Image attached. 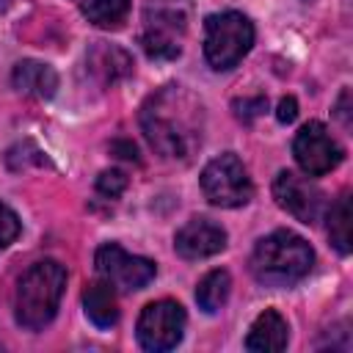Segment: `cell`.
<instances>
[{
	"instance_id": "cell-1",
	"label": "cell",
	"mask_w": 353,
	"mask_h": 353,
	"mask_svg": "<svg viewBox=\"0 0 353 353\" xmlns=\"http://www.w3.org/2000/svg\"><path fill=\"white\" fill-rule=\"evenodd\" d=\"M204 102L185 85H163L141 108V130L165 160H190L204 143Z\"/></svg>"
},
{
	"instance_id": "cell-2",
	"label": "cell",
	"mask_w": 353,
	"mask_h": 353,
	"mask_svg": "<svg viewBox=\"0 0 353 353\" xmlns=\"http://www.w3.org/2000/svg\"><path fill=\"white\" fill-rule=\"evenodd\" d=\"M312 265H314L312 245L290 229L270 232L254 245L251 254V273L265 287H290L303 276H309Z\"/></svg>"
},
{
	"instance_id": "cell-3",
	"label": "cell",
	"mask_w": 353,
	"mask_h": 353,
	"mask_svg": "<svg viewBox=\"0 0 353 353\" xmlns=\"http://www.w3.org/2000/svg\"><path fill=\"white\" fill-rule=\"evenodd\" d=\"M63 290H66V268L61 262L41 259V262L30 265L22 273V279L17 284V295H14L17 323L28 331L44 328L55 317Z\"/></svg>"
},
{
	"instance_id": "cell-4",
	"label": "cell",
	"mask_w": 353,
	"mask_h": 353,
	"mask_svg": "<svg viewBox=\"0 0 353 353\" xmlns=\"http://www.w3.org/2000/svg\"><path fill=\"white\" fill-rule=\"evenodd\" d=\"M254 44V25L240 11L210 14L204 22V58L212 69L223 72L243 61Z\"/></svg>"
},
{
	"instance_id": "cell-5",
	"label": "cell",
	"mask_w": 353,
	"mask_h": 353,
	"mask_svg": "<svg viewBox=\"0 0 353 353\" xmlns=\"http://www.w3.org/2000/svg\"><path fill=\"white\" fill-rule=\"evenodd\" d=\"M188 11L182 3H149L143 11L141 47L152 61H174L182 52Z\"/></svg>"
},
{
	"instance_id": "cell-6",
	"label": "cell",
	"mask_w": 353,
	"mask_h": 353,
	"mask_svg": "<svg viewBox=\"0 0 353 353\" xmlns=\"http://www.w3.org/2000/svg\"><path fill=\"white\" fill-rule=\"evenodd\" d=\"M201 193L215 207H243L254 196L251 176L243 165V160L234 152H223L212 157L201 171Z\"/></svg>"
},
{
	"instance_id": "cell-7",
	"label": "cell",
	"mask_w": 353,
	"mask_h": 353,
	"mask_svg": "<svg viewBox=\"0 0 353 353\" xmlns=\"http://www.w3.org/2000/svg\"><path fill=\"white\" fill-rule=\"evenodd\" d=\"M182 331H185V309L168 298L152 301L149 306H143L138 325H135L141 347L152 350V353L176 347L182 339Z\"/></svg>"
},
{
	"instance_id": "cell-8",
	"label": "cell",
	"mask_w": 353,
	"mask_h": 353,
	"mask_svg": "<svg viewBox=\"0 0 353 353\" xmlns=\"http://www.w3.org/2000/svg\"><path fill=\"white\" fill-rule=\"evenodd\" d=\"M94 265H97L99 279L110 281V284H113L116 290H121V292L146 287V284L154 279V270H157L152 259L135 256V254L124 251V248L116 245V243L99 245V248H97V256H94Z\"/></svg>"
},
{
	"instance_id": "cell-9",
	"label": "cell",
	"mask_w": 353,
	"mask_h": 353,
	"mask_svg": "<svg viewBox=\"0 0 353 353\" xmlns=\"http://www.w3.org/2000/svg\"><path fill=\"white\" fill-rule=\"evenodd\" d=\"M292 154L306 176H323L339 165L342 146L331 138L323 121H306L292 141Z\"/></svg>"
},
{
	"instance_id": "cell-10",
	"label": "cell",
	"mask_w": 353,
	"mask_h": 353,
	"mask_svg": "<svg viewBox=\"0 0 353 353\" xmlns=\"http://www.w3.org/2000/svg\"><path fill=\"white\" fill-rule=\"evenodd\" d=\"M273 199L281 210H287L301 223H314L320 218L325 196L312 179H306L295 171H279L273 179Z\"/></svg>"
},
{
	"instance_id": "cell-11",
	"label": "cell",
	"mask_w": 353,
	"mask_h": 353,
	"mask_svg": "<svg viewBox=\"0 0 353 353\" xmlns=\"http://www.w3.org/2000/svg\"><path fill=\"white\" fill-rule=\"evenodd\" d=\"M174 248L182 259H207L226 248V229L210 218H190L176 232Z\"/></svg>"
},
{
	"instance_id": "cell-12",
	"label": "cell",
	"mask_w": 353,
	"mask_h": 353,
	"mask_svg": "<svg viewBox=\"0 0 353 353\" xmlns=\"http://www.w3.org/2000/svg\"><path fill=\"white\" fill-rule=\"evenodd\" d=\"M85 69L99 85H113L132 72V55L116 44L97 41L85 52Z\"/></svg>"
},
{
	"instance_id": "cell-13",
	"label": "cell",
	"mask_w": 353,
	"mask_h": 353,
	"mask_svg": "<svg viewBox=\"0 0 353 353\" xmlns=\"http://www.w3.org/2000/svg\"><path fill=\"white\" fill-rule=\"evenodd\" d=\"M290 339V325L276 309H265L248 328L245 336V350L251 353H279L287 347Z\"/></svg>"
},
{
	"instance_id": "cell-14",
	"label": "cell",
	"mask_w": 353,
	"mask_h": 353,
	"mask_svg": "<svg viewBox=\"0 0 353 353\" xmlns=\"http://www.w3.org/2000/svg\"><path fill=\"white\" fill-rule=\"evenodd\" d=\"M11 83L19 94L25 97H36V99H50L58 88V74L50 63H41V61H33V58H25L14 66L11 72Z\"/></svg>"
},
{
	"instance_id": "cell-15",
	"label": "cell",
	"mask_w": 353,
	"mask_h": 353,
	"mask_svg": "<svg viewBox=\"0 0 353 353\" xmlns=\"http://www.w3.org/2000/svg\"><path fill=\"white\" fill-rule=\"evenodd\" d=\"M83 306H85V314L88 320L97 325V328H113L116 320H119V303H116V287L105 279L94 281L85 287L83 292Z\"/></svg>"
},
{
	"instance_id": "cell-16",
	"label": "cell",
	"mask_w": 353,
	"mask_h": 353,
	"mask_svg": "<svg viewBox=\"0 0 353 353\" xmlns=\"http://www.w3.org/2000/svg\"><path fill=\"white\" fill-rule=\"evenodd\" d=\"M229 290H232V276L226 273V270H210L201 281H199V287H196V303L204 309V312H218L223 303H226V298H229Z\"/></svg>"
},
{
	"instance_id": "cell-17",
	"label": "cell",
	"mask_w": 353,
	"mask_h": 353,
	"mask_svg": "<svg viewBox=\"0 0 353 353\" xmlns=\"http://www.w3.org/2000/svg\"><path fill=\"white\" fill-rule=\"evenodd\" d=\"M350 221H353L350 193H342L328 210V237L339 254H350Z\"/></svg>"
},
{
	"instance_id": "cell-18",
	"label": "cell",
	"mask_w": 353,
	"mask_h": 353,
	"mask_svg": "<svg viewBox=\"0 0 353 353\" xmlns=\"http://www.w3.org/2000/svg\"><path fill=\"white\" fill-rule=\"evenodd\" d=\"M83 14L97 28H119L130 14V0H85Z\"/></svg>"
},
{
	"instance_id": "cell-19",
	"label": "cell",
	"mask_w": 353,
	"mask_h": 353,
	"mask_svg": "<svg viewBox=\"0 0 353 353\" xmlns=\"http://www.w3.org/2000/svg\"><path fill=\"white\" fill-rule=\"evenodd\" d=\"M124 188H127V174L119 171V168H105V171L97 176V190H99L102 196L116 199V196L124 193Z\"/></svg>"
},
{
	"instance_id": "cell-20",
	"label": "cell",
	"mask_w": 353,
	"mask_h": 353,
	"mask_svg": "<svg viewBox=\"0 0 353 353\" xmlns=\"http://www.w3.org/2000/svg\"><path fill=\"white\" fill-rule=\"evenodd\" d=\"M232 108H234V116L248 124L268 110V97H243V99H234Z\"/></svg>"
},
{
	"instance_id": "cell-21",
	"label": "cell",
	"mask_w": 353,
	"mask_h": 353,
	"mask_svg": "<svg viewBox=\"0 0 353 353\" xmlns=\"http://www.w3.org/2000/svg\"><path fill=\"white\" fill-rule=\"evenodd\" d=\"M19 229H22V226H19L17 212L0 201V251L8 248V245L19 237Z\"/></svg>"
},
{
	"instance_id": "cell-22",
	"label": "cell",
	"mask_w": 353,
	"mask_h": 353,
	"mask_svg": "<svg viewBox=\"0 0 353 353\" xmlns=\"http://www.w3.org/2000/svg\"><path fill=\"white\" fill-rule=\"evenodd\" d=\"M295 116H298V102H295V97H284V99L279 102V108H276V119H279L281 124H290V121H295Z\"/></svg>"
},
{
	"instance_id": "cell-23",
	"label": "cell",
	"mask_w": 353,
	"mask_h": 353,
	"mask_svg": "<svg viewBox=\"0 0 353 353\" xmlns=\"http://www.w3.org/2000/svg\"><path fill=\"white\" fill-rule=\"evenodd\" d=\"M110 149H113L119 157H124V160H138V149H135L132 141H113Z\"/></svg>"
}]
</instances>
